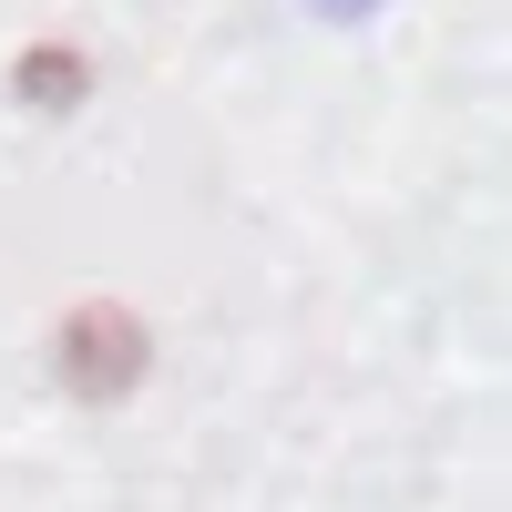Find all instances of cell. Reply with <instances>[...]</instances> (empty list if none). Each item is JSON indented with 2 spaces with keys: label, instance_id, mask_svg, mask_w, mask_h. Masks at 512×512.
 Returning a JSON list of instances; mask_svg holds the SVG:
<instances>
[{
  "label": "cell",
  "instance_id": "cell-2",
  "mask_svg": "<svg viewBox=\"0 0 512 512\" xmlns=\"http://www.w3.org/2000/svg\"><path fill=\"white\" fill-rule=\"evenodd\" d=\"M21 93H31V103H72V93H82V62H72V52H31V62H21Z\"/></svg>",
  "mask_w": 512,
  "mask_h": 512
},
{
  "label": "cell",
  "instance_id": "cell-3",
  "mask_svg": "<svg viewBox=\"0 0 512 512\" xmlns=\"http://www.w3.org/2000/svg\"><path fill=\"white\" fill-rule=\"evenodd\" d=\"M318 11H338V21H349V11H369V0H318Z\"/></svg>",
  "mask_w": 512,
  "mask_h": 512
},
{
  "label": "cell",
  "instance_id": "cell-1",
  "mask_svg": "<svg viewBox=\"0 0 512 512\" xmlns=\"http://www.w3.org/2000/svg\"><path fill=\"white\" fill-rule=\"evenodd\" d=\"M52 359H62V390H82V400H123L144 379V318L134 308H113V297H82V308L62 318V338H52Z\"/></svg>",
  "mask_w": 512,
  "mask_h": 512
}]
</instances>
